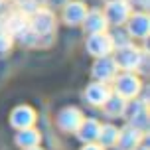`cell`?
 Here are the masks:
<instances>
[{
  "label": "cell",
  "instance_id": "6da1fadb",
  "mask_svg": "<svg viewBox=\"0 0 150 150\" xmlns=\"http://www.w3.org/2000/svg\"><path fill=\"white\" fill-rule=\"evenodd\" d=\"M144 57H146V53L140 52L136 45L128 42V44L117 47V53H115L112 59L117 63V67H122L125 71H132V69H138L144 63Z\"/></svg>",
  "mask_w": 150,
  "mask_h": 150
},
{
  "label": "cell",
  "instance_id": "7a4b0ae2",
  "mask_svg": "<svg viewBox=\"0 0 150 150\" xmlns=\"http://www.w3.org/2000/svg\"><path fill=\"white\" fill-rule=\"evenodd\" d=\"M28 26H30V30L38 38H47V36H52L53 30H55V16L50 10H40L38 8V10L32 12Z\"/></svg>",
  "mask_w": 150,
  "mask_h": 150
},
{
  "label": "cell",
  "instance_id": "3957f363",
  "mask_svg": "<svg viewBox=\"0 0 150 150\" xmlns=\"http://www.w3.org/2000/svg\"><path fill=\"white\" fill-rule=\"evenodd\" d=\"M115 93L122 99H134L140 93V79L130 71L122 75H115Z\"/></svg>",
  "mask_w": 150,
  "mask_h": 150
},
{
  "label": "cell",
  "instance_id": "277c9868",
  "mask_svg": "<svg viewBox=\"0 0 150 150\" xmlns=\"http://www.w3.org/2000/svg\"><path fill=\"white\" fill-rule=\"evenodd\" d=\"M125 112L128 117V122L130 127L138 128V130H146L148 128V107L144 101H132L125 107Z\"/></svg>",
  "mask_w": 150,
  "mask_h": 150
},
{
  "label": "cell",
  "instance_id": "5b68a950",
  "mask_svg": "<svg viewBox=\"0 0 150 150\" xmlns=\"http://www.w3.org/2000/svg\"><path fill=\"white\" fill-rule=\"evenodd\" d=\"M115 50V44H112V36L105 34V32H97V34H89V40H87V52L95 57H103V55H109V53Z\"/></svg>",
  "mask_w": 150,
  "mask_h": 150
},
{
  "label": "cell",
  "instance_id": "8992f818",
  "mask_svg": "<svg viewBox=\"0 0 150 150\" xmlns=\"http://www.w3.org/2000/svg\"><path fill=\"white\" fill-rule=\"evenodd\" d=\"M103 14H105L109 24L120 26V24L127 22L128 16H130V4H128L127 0H109Z\"/></svg>",
  "mask_w": 150,
  "mask_h": 150
},
{
  "label": "cell",
  "instance_id": "52a82bcc",
  "mask_svg": "<svg viewBox=\"0 0 150 150\" xmlns=\"http://www.w3.org/2000/svg\"><path fill=\"white\" fill-rule=\"evenodd\" d=\"M117 63H115V59L112 57H109V55H103V57H97V61L93 63V77L97 79V81H112L115 79V75H117Z\"/></svg>",
  "mask_w": 150,
  "mask_h": 150
},
{
  "label": "cell",
  "instance_id": "ba28073f",
  "mask_svg": "<svg viewBox=\"0 0 150 150\" xmlns=\"http://www.w3.org/2000/svg\"><path fill=\"white\" fill-rule=\"evenodd\" d=\"M81 120H83V112L77 107H65L57 115V125L65 132H75V128L81 125Z\"/></svg>",
  "mask_w": 150,
  "mask_h": 150
},
{
  "label": "cell",
  "instance_id": "9c48e42d",
  "mask_svg": "<svg viewBox=\"0 0 150 150\" xmlns=\"http://www.w3.org/2000/svg\"><path fill=\"white\" fill-rule=\"evenodd\" d=\"M10 122H12V127L18 128V130H20V128H28L36 122V111L28 105L16 107L14 111H12V115H10Z\"/></svg>",
  "mask_w": 150,
  "mask_h": 150
},
{
  "label": "cell",
  "instance_id": "30bf717a",
  "mask_svg": "<svg viewBox=\"0 0 150 150\" xmlns=\"http://www.w3.org/2000/svg\"><path fill=\"white\" fill-rule=\"evenodd\" d=\"M81 24H83V28H85V32H87V34L105 32V30H107V26H109V22H107L105 14H103L101 10H91V12H87Z\"/></svg>",
  "mask_w": 150,
  "mask_h": 150
},
{
  "label": "cell",
  "instance_id": "8fae6325",
  "mask_svg": "<svg viewBox=\"0 0 150 150\" xmlns=\"http://www.w3.org/2000/svg\"><path fill=\"white\" fill-rule=\"evenodd\" d=\"M128 36L132 38H146L148 36V16L144 12H136V14H130L128 16Z\"/></svg>",
  "mask_w": 150,
  "mask_h": 150
},
{
  "label": "cell",
  "instance_id": "7c38bea8",
  "mask_svg": "<svg viewBox=\"0 0 150 150\" xmlns=\"http://www.w3.org/2000/svg\"><path fill=\"white\" fill-rule=\"evenodd\" d=\"M99 120L97 119H83L81 125L75 128V132H77V138L81 140V142H95L97 140V134H99Z\"/></svg>",
  "mask_w": 150,
  "mask_h": 150
},
{
  "label": "cell",
  "instance_id": "4fadbf2b",
  "mask_svg": "<svg viewBox=\"0 0 150 150\" xmlns=\"http://www.w3.org/2000/svg\"><path fill=\"white\" fill-rule=\"evenodd\" d=\"M109 95H111V89H109V87H107V83H103V81L91 83L89 87L85 89V99L89 101L91 105H97V107L103 105Z\"/></svg>",
  "mask_w": 150,
  "mask_h": 150
},
{
  "label": "cell",
  "instance_id": "5bb4252c",
  "mask_svg": "<svg viewBox=\"0 0 150 150\" xmlns=\"http://www.w3.org/2000/svg\"><path fill=\"white\" fill-rule=\"evenodd\" d=\"M140 140H142V130H138V128L128 125L125 130H119V140H117V144L122 150H132L140 144Z\"/></svg>",
  "mask_w": 150,
  "mask_h": 150
},
{
  "label": "cell",
  "instance_id": "9a60e30c",
  "mask_svg": "<svg viewBox=\"0 0 150 150\" xmlns=\"http://www.w3.org/2000/svg\"><path fill=\"white\" fill-rule=\"evenodd\" d=\"M4 30H6L12 38H18V40H20L26 32L30 30L26 14H12L6 22H4Z\"/></svg>",
  "mask_w": 150,
  "mask_h": 150
},
{
  "label": "cell",
  "instance_id": "2e32d148",
  "mask_svg": "<svg viewBox=\"0 0 150 150\" xmlns=\"http://www.w3.org/2000/svg\"><path fill=\"white\" fill-rule=\"evenodd\" d=\"M87 14V8L83 2H69L63 6V20L69 26H77L83 22V18Z\"/></svg>",
  "mask_w": 150,
  "mask_h": 150
},
{
  "label": "cell",
  "instance_id": "e0dca14e",
  "mask_svg": "<svg viewBox=\"0 0 150 150\" xmlns=\"http://www.w3.org/2000/svg\"><path fill=\"white\" fill-rule=\"evenodd\" d=\"M42 140V134H40V130L36 128H20L18 130V134H16V144L20 146V148H30V146H38Z\"/></svg>",
  "mask_w": 150,
  "mask_h": 150
},
{
  "label": "cell",
  "instance_id": "ac0fdd59",
  "mask_svg": "<svg viewBox=\"0 0 150 150\" xmlns=\"http://www.w3.org/2000/svg\"><path fill=\"white\" fill-rule=\"evenodd\" d=\"M97 140L103 148H109V146H117V140H119V128L115 125H103L99 127V134Z\"/></svg>",
  "mask_w": 150,
  "mask_h": 150
},
{
  "label": "cell",
  "instance_id": "d6986e66",
  "mask_svg": "<svg viewBox=\"0 0 150 150\" xmlns=\"http://www.w3.org/2000/svg\"><path fill=\"white\" fill-rule=\"evenodd\" d=\"M103 109H105L107 115H111V117H117V115H125V107H127V99H122L120 95H109L107 101L103 103Z\"/></svg>",
  "mask_w": 150,
  "mask_h": 150
},
{
  "label": "cell",
  "instance_id": "ffe728a7",
  "mask_svg": "<svg viewBox=\"0 0 150 150\" xmlns=\"http://www.w3.org/2000/svg\"><path fill=\"white\" fill-rule=\"evenodd\" d=\"M12 45V36L8 34L4 28H0V52H6Z\"/></svg>",
  "mask_w": 150,
  "mask_h": 150
},
{
  "label": "cell",
  "instance_id": "44dd1931",
  "mask_svg": "<svg viewBox=\"0 0 150 150\" xmlns=\"http://www.w3.org/2000/svg\"><path fill=\"white\" fill-rule=\"evenodd\" d=\"M83 150H105L101 144H93V142H87L85 146H83Z\"/></svg>",
  "mask_w": 150,
  "mask_h": 150
},
{
  "label": "cell",
  "instance_id": "7402d4cb",
  "mask_svg": "<svg viewBox=\"0 0 150 150\" xmlns=\"http://www.w3.org/2000/svg\"><path fill=\"white\" fill-rule=\"evenodd\" d=\"M50 4H53V6H61V4H65L67 0H47Z\"/></svg>",
  "mask_w": 150,
  "mask_h": 150
},
{
  "label": "cell",
  "instance_id": "603a6c76",
  "mask_svg": "<svg viewBox=\"0 0 150 150\" xmlns=\"http://www.w3.org/2000/svg\"><path fill=\"white\" fill-rule=\"evenodd\" d=\"M138 2H140V6H144V8L148 6V0H138Z\"/></svg>",
  "mask_w": 150,
  "mask_h": 150
},
{
  "label": "cell",
  "instance_id": "cb8c5ba5",
  "mask_svg": "<svg viewBox=\"0 0 150 150\" xmlns=\"http://www.w3.org/2000/svg\"><path fill=\"white\" fill-rule=\"evenodd\" d=\"M132 150H148V148H146V146H140V144H138V146H136V148H132Z\"/></svg>",
  "mask_w": 150,
  "mask_h": 150
},
{
  "label": "cell",
  "instance_id": "d4e9b609",
  "mask_svg": "<svg viewBox=\"0 0 150 150\" xmlns=\"http://www.w3.org/2000/svg\"><path fill=\"white\" fill-rule=\"evenodd\" d=\"M24 150H42L40 146H30V148H24Z\"/></svg>",
  "mask_w": 150,
  "mask_h": 150
},
{
  "label": "cell",
  "instance_id": "484cf974",
  "mask_svg": "<svg viewBox=\"0 0 150 150\" xmlns=\"http://www.w3.org/2000/svg\"><path fill=\"white\" fill-rule=\"evenodd\" d=\"M0 4H2V0H0Z\"/></svg>",
  "mask_w": 150,
  "mask_h": 150
}]
</instances>
